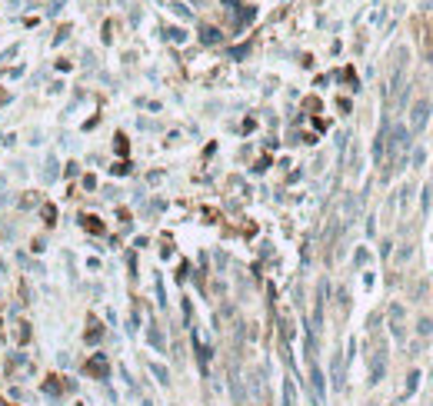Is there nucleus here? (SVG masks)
<instances>
[{
  "label": "nucleus",
  "mask_w": 433,
  "mask_h": 406,
  "mask_svg": "<svg viewBox=\"0 0 433 406\" xmlns=\"http://www.w3.org/2000/svg\"><path fill=\"white\" fill-rule=\"evenodd\" d=\"M430 120V100L427 97H420V100L413 103V114H410V127L413 130H423V123Z\"/></svg>",
  "instance_id": "2"
},
{
  "label": "nucleus",
  "mask_w": 433,
  "mask_h": 406,
  "mask_svg": "<svg viewBox=\"0 0 433 406\" xmlns=\"http://www.w3.org/2000/svg\"><path fill=\"white\" fill-rule=\"evenodd\" d=\"M417 380H420V373H410V380H407V393H413V390H417Z\"/></svg>",
  "instance_id": "4"
},
{
  "label": "nucleus",
  "mask_w": 433,
  "mask_h": 406,
  "mask_svg": "<svg viewBox=\"0 0 433 406\" xmlns=\"http://www.w3.org/2000/svg\"><path fill=\"white\" fill-rule=\"evenodd\" d=\"M200 40H203V44H220V30H214V27H203V30H200Z\"/></svg>",
  "instance_id": "3"
},
{
  "label": "nucleus",
  "mask_w": 433,
  "mask_h": 406,
  "mask_svg": "<svg viewBox=\"0 0 433 406\" xmlns=\"http://www.w3.org/2000/svg\"><path fill=\"white\" fill-rule=\"evenodd\" d=\"M387 146H390V160H387V170H383V177H390V173H393V167H396V170L403 167V153H407V146H410L407 127H387Z\"/></svg>",
  "instance_id": "1"
}]
</instances>
